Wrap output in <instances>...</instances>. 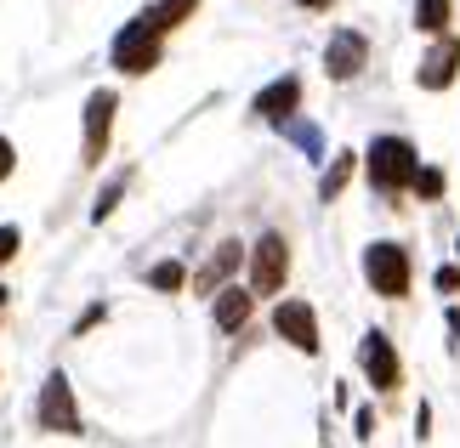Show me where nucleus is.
Instances as JSON below:
<instances>
[{
  "mask_svg": "<svg viewBox=\"0 0 460 448\" xmlns=\"http://www.w3.org/2000/svg\"><path fill=\"white\" fill-rule=\"evenodd\" d=\"M352 171H358V159H352V154H335V165L324 171V182H318V199H341V193H347V182H352Z\"/></svg>",
  "mask_w": 460,
  "mask_h": 448,
  "instance_id": "nucleus-15",
  "label": "nucleus"
},
{
  "mask_svg": "<svg viewBox=\"0 0 460 448\" xmlns=\"http://www.w3.org/2000/svg\"><path fill=\"white\" fill-rule=\"evenodd\" d=\"M193 12H199V0H154V6H148V17L159 29H182Z\"/></svg>",
  "mask_w": 460,
  "mask_h": 448,
  "instance_id": "nucleus-16",
  "label": "nucleus"
},
{
  "mask_svg": "<svg viewBox=\"0 0 460 448\" xmlns=\"http://www.w3.org/2000/svg\"><path fill=\"white\" fill-rule=\"evenodd\" d=\"M364 165H369V182H376V193H403V188H415L420 159H415V142H403V136H376V142H369V154H364Z\"/></svg>",
  "mask_w": 460,
  "mask_h": 448,
  "instance_id": "nucleus-1",
  "label": "nucleus"
},
{
  "mask_svg": "<svg viewBox=\"0 0 460 448\" xmlns=\"http://www.w3.org/2000/svg\"><path fill=\"white\" fill-rule=\"evenodd\" d=\"M119 193H126V176H114L109 188L97 193V205H92V222H109L114 216V205H119Z\"/></svg>",
  "mask_w": 460,
  "mask_h": 448,
  "instance_id": "nucleus-19",
  "label": "nucleus"
},
{
  "mask_svg": "<svg viewBox=\"0 0 460 448\" xmlns=\"http://www.w3.org/2000/svg\"><path fill=\"white\" fill-rule=\"evenodd\" d=\"M159 51H165V29H159L148 12L131 17V23L114 34V68L119 75H148V68L159 63Z\"/></svg>",
  "mask_w": 460,
  "mask_h": 448,
  "instance_id": "nucleus-2",
  "label": "nucleus"
},
{
  "mask_svg": "<svg viewBox=\"0 0 460 448\" xmlns=\"http://www.w3.org/2000/svg\"><path fill=\"white\" fill-rule=\"evenodd\" d=\"M364 63H369V40L358 29H335L330 46H324V75L330 80H352V75H364Z\"/></svg>",
  "mask_w": 460,
  "mask_h": 448,
  "instance_id": "nucleus-7",
  "label": "nucleus"
},
{
  "mask_svg": "<svg viewBox=\"0 0 460 448\" xmlns=\"http://www.w3.org/2000/svg\"><path fill=\"white\" fill-rule=\"evenodd\" d=\"M364 278L381 301H398L410 290V256H403V244H369L364 250Z\"/></svg>",
  "mask_w": 460,
  "mask_h": 448,
  "instance_id": "nucleus-3",
  "label": "nucleus"
},
{
  "mask_svg": "<svg viewBox=\"0 0 460 448\" xmlns=\"http://www.w3.org/2000/svg\"><path fill=\"white\" fill-rule=\"evenodd\" d=\"M12 165H17V154H12V142L0 136V182H6V176H12Z\"/></svg>",
  "mask_w": 460,
  "mask_h": 448,
  "instance_id": "nucleus-23",
  "label": "nucleus"
},
{
  "mask_svg": "<svg viewBox=\"0 0 460 448\" xmlns=\"http://www.w3.org/2000/svg\"><path fill=\"white\" fill-rule=\"evenodd\" d=\"M290 136L307 148V159H318V148H324V136H318V125H290Z\"/></svg>",
  "mask_w": 460,
  "mask_h": 448,
  "instance_id": "nucleus-20",
  "label": "nucleus"
},
{
  "mask_svg": "<svg viewBox=\"0 0 460 448\" xmlns=\"http://www.w3.org/2000/svg\"><path fill=\"white\" fill-rule=\"evenodd\" d=\"M296 102H302V80L285 75V80H273L268 92H256V114H261V119H290Z\"/></svg>",
  "mask_w": 460,
  "mask_h": 448,
  "instance_id": "nucleus-12",
  "label": "nucleus"
},
{
  "mask_svg": "<svg viewBox=\"0 0 460 448\" xmlns=\"http://www.w3.org/2000/svg\"><path fill=\"white\" fill-rule=\"evenodd\" d=\"M273 329L290 340L296 352H318V312L307 307V301H279V312H273Z\"/></svg>",
  "mask_w": 460,
  "mask_h": 448,
  "instance_id": "nucleus-10",
  "label": "nucleus"
},
{
  "mask_svg": "<svg viewBox=\"0 0 460 448\" xmlns=\"http://www.w3.org/2000/svg\"><path fill=\"white\" fill-rule=\"evenodd\" d=\"M358 364H364V374H369V386H376V391H398L403 364H398V347H393L381 329H369V335L358 340Z\"/></svg>",
  "mask_w": 460,
  "mask_h": 448,
  "instance_id": "nucleus-6",
  "label": "nucleus"
},
{
  "mask_svg": "<svg viewBox=\"0 0 460 448\" xmlns=\"http://www.w3.org/2000/svg\"><path fill=\"white\" fill-rule=\"evenodd\" d=\"M182 261H159L154 273H148V290H159V295H171V290H182Z\"/></svg>",
  "mask_w": 460,
  "mask_h": 448,
  "instance_id": "nucleus-18",
  "label": "nucleus"
},
{
  "mask_svg": "<svg viewBox=\"0 0 460 448\" xmlns=\"http://www.w3.org/2000/svg\"><path fill=\"white\" fill-rule=\"evenodd\" d=\"M239 261H244V250H239V244H217V256H210V261H205V273H199V290L217 295L222 284L234 278V267H239Z\"/></svg>",
  "mask_w": 460,
  "mask_h": 448,
  "instance_id": "nucleus-13",
  "label": "nucleus"
},
{
  "mask_svg": "<svg viewBox=\"0 0 460 448\" xmlns=\"http://www.w3.org/2000/svg\"><path fill=\"white\" fill-rule=\"evenodd\" d=\"M114 109H119V97L114 92H92L85 97V165H97L102 154H109V131H114Z\"/></svg>",
  "mask_w": 460,
  "mask_h": 448,
  "instance_id": "nucleus-9",
  "label": "nucleus"
},
{
  "mask_svg": "<svg viewBox=\"0 0 460 448\" xmlns=\"http://www.w3.org/2000/svg\"><path fill=\"white\" fill-rule=\"evenodd\" d=\"M432 284H438L444 295H455V290H460V267H438V273H432Z\"/></svg>",
  "mask_w": 460,
  "mask_h": 448,
  "instance_id": "nucleus-21",
  "label": "nucleus"
},
{
  "mask_svg": "<svg viewBox=\"0 0 460 448\" xmlns=\"http://www.w3.org/2000/svg\"><path fill=\"white\" fill-rule=\"evenodd\" d=\"M290 278V239L285 233H261V244L251 250V290L256 295H279Z\"/></svg>",
  "mask_w": 460,
  "mask_h": 448,
  "instance_id": "nucleus-4",
  "label": "nucleus"
},
{
  "mask_svg": "<svg viewBox=\"0 0 460 448\" xmlns=\"http://www.w3.org/2000/svg\"><path fill=\"white\" fill-rule=\"evenodd\" d=\"M17 256V227H0V261Z\"/></svg>",
  "mask_w": 460,
  "mask_h": 448,
  "instance_id": "nucleus-22",
  "label": "nucleus"
},
{
  "mask_svg": "<svg viewBox=\"0 0 460 448\" xmlns=\"http://www.w3.org/2000/svg\"><path fill=\"white\" fill-rule=\"evenodd\" d=\"M256 312V290H217V335H239Z\"/></svg>",
  "mask_w": 460,
  "mask_h": 448,
  "instance_id": "nucleus-11",
  "label": "nucleus"
},
{
  "mask_svg": "<svg viewBox=\"0 0 460 448\" xmlns=\"http://www.w3.org/2000/svg\"><path fill=\"white\" fill-rule=\"evenodd\" d=\"M0 307H6V290H0Z\"/></svg>",
  "mask_w": 460,
  "mask_h": 448,
  "instance_id": "nucleus-25",
  "label": "nucleus"
},
{
  "mask_svg": "<svg viewBox=\"0 0 460 448\" xmlns=\"http://www.w3.org/2000/svg\"><path fill=\"white\" fill-rule=\"evenodd\" d=\"M455 75H460V40H455V34H438V46L415 68V85H420V92H449Z\"/></svg>",
  "mask_w": 460,
  "mask_h": 448,
  "instance_id": "nucleus-8",
  "label": "nucleus"
},
{
  "mask_svg": "<svg viewBox=\"0 0 460 448\" xmlns=\"http://www.w3.org/2000/svg\"><path fill=\"white\" fill-rule=\"evenodd\" d=\"M449 17H455V0H415V29L420 34H449Z\"/></svg>",
  "mask_w": 460,
  "mask_h": 448,
  "instance_id": "nucleus-14",
  "label": "nucleus"
},
{
  "mask_svg": "<svg viewBox=\"0 0 460 448\" xmlns=\"http://www.w3.org/2000/svg\"><path fill=\"white\" fill-rule=\"evenodd\" d=\"M444 188H449V176L438 171V165H420V171H415V199L438 205V199H444Z\"/></svg>",
  "mask_w": 460,
  "mask_h": 448,
  "instance_id": "nucleus-17",
  "label": "nucleus"
},
{
  "mask_svg": "<svg viewBox=\"0 0 460 448\" xmlns=\"http://www.w3.org/2000/svg\"><path fill=\"white\" fill-rule=\"evenodd\" d=\"M302 6H313V12H324V6H335V0H302Z\"/></svg>",
  "mask_w": 460,
  "mask_h": 448,
  "instance_id": "nucleus-24",
  "label": "nucleus"
},
{
  "mask_svg": "<svg viewBox=\"0 0 460 448\" xmlns=\"http://www.w3.org/2000/svg\"><path fill=\"white\" fill-rule=\"evenodd\" d=\"M34 426H46V432H80V403H75V386H68V374H46L40 386V403H34Z\"/></svg>",
  "mask_w": 460,
  "mask_h": 448,
  "instance_id": "nucleus-5",
  "label": "nucleus"
}]
</instances>
